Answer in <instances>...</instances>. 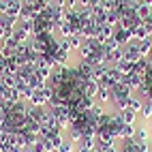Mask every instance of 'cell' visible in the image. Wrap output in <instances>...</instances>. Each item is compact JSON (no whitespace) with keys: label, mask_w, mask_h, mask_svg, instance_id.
I'll use <instances>...</instances> for the list:
<instances>
[{"label":"cell","mask_w":152,"mask_h":152,"mask_svg":"<svg viewBox=\"0 0 152 152\" xmlns=\"http://www.w3.org/2000/svg\"><path fill=\"white\" fill-rule=\"evenodd\" d=\"M118 116H120V120H122L124 124H135V120L139 118L135 111H131V109H126V107H122V109H118Z\"/></svg>","instance_id":"1"}]
</instances>
